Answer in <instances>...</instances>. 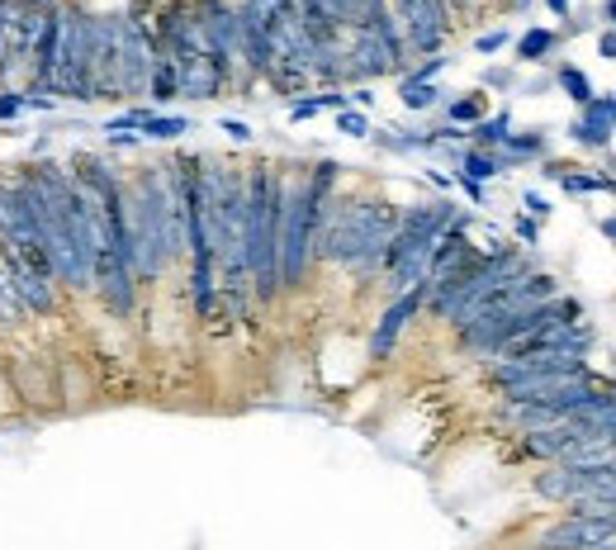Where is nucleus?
Segmentation results:
<instances>
[{
    "label": "nucleus",
    "mask_w": 616,
    "mask_h": 550,
    "mask_svg": "<svg viewBox=\"0 0 616 550\" xmlns=\"http://www.w3.org/2000/svg\"><path fill=\"white\" fill-rule=\"evenodd\" d=\"M119 15H91V105L119 100Z\"/></svg>",
    "instance_id": "obj_12"
},
{
    "label": "nucleus",
    "mask_w": 616,
    "mask_h": 550,
    "mask_svg": "<svg viewBox=\"0 0 616 550\" xmlns=\"http://www.w3.org/2000/svg\"><path fill=\"white\" fill-rule=\"evenodd\" d=\"M327 10L337 15L342 29H361L365 24V0H327Z\"/></svg>",
    "instance_id": "obj_25"
},
{
    "label": "nucleus",
    "mask_w": 616,
    "mask_h": 550,
    "mask_svg": "<svg viewBox=\"0 0 616 550\" xmlns=\"http://www.w3.org/2000/svg\"><path fill=\"white\" fill-rule=\"evenodd\" d=\"M593 550H616V541H607V546H593Z\"/></svg>",
    "instance_id": "obj_38"
},
{
    "label": "nucleus",
    "mask_w": 616,
    "mask_h": 550,
    "mask_svg": "<svg viewBox=\"0 0 616 550\" xmlns=\"http://www.w3.org/2000/svg\"><path fill=\"white\" fill-rule=\"evenodd\" d=\"M342 166L318 162L304 181H290V200H285V228H280V290H299L323 233V219L332 209V185H337Z\"/></svg>",
    "instance_id": "obj_4"
},
{
    "label": "nucleus",
    "mask_w": 616,
    "mask_h": 550,
    "mask_svg": "<svg viewBox=\"0 0 616 550\" xmlns=\"http://www.w3.org/2000/svg\"><path fill=\"white\" fill-rule=\"evenodd\" d=\"M399 100L408 105V110H432L436 100H441V86H432V81H403Z\"/></svg>",
    "instance_id": "obj_23"
},
{
    "label": "nucleus",
    "mask_w": 616,
    "mask_h": 550,
    "mask_svg": "<svg viewBox=\"0 0 616 550\" xmlns=\"http://www.w3.org/2000/svg\"><path fill=\"white\" fill-rule=\"evenodd\" d=\"M218 129L228 133V138H237V143H252V129H247V124H242V119H223V124H218Z\"/></svg>",
    "instance_id": "obj_30"
},
{
    "label": "nucleus",
    "mask_w": 616,
    "mask_h": 550,
    "mask_svg": "<svg viewBox=\"0 0 616 550\" xmlns=\"http://www.w3.org/2000/svg\"><path fill=\"white\" fill-rule=\"evenodd\" d=\"M526 209H531V214H550V209H545V200H541V195H536V190L526 195Z\"/></svg>",
    "instance_id": "obj_33"
},
{
    "label": "nucleus",
    "mask_w": 616,
    "mask_h": 550,
    "mask_svg": "<svg viewBox=\"0 0 616 550\" xmlns=\"http://www.w3.org/2000/svg\"><path fill=\"white\" fill-rule=\"evenodd\" d=\"M503 43H508V34H503V29H493V34H479L474 38V53H498V48H503Z\"/></svg>",
    "instance_id": "obj_29"
},
{
    "label": "nucleus",
    "mask_w": 616,
    "mask_h": 550,
    "mask_svg": "<svg viewBox=\"0 0 616 550\" xmlns=\"http://www.w3.org/2000/svg\"><path fill=\"white\" fill-rule=\"evenodd\" d=\"M128 200V261L138 285H157L162 271L176 257H185V219L181 190H176V166L152 162L133 181H124Z\"/></svg>",
    "instance_id": "obj_1"
},
{
    "label": "nucleus",
    "mask_w": 616,
    "mask_h": 550,
    "mask_svg": "<svg viewBox=\"0 0 616 550\" xmlns=\"http://www.w3.org/2000/svg\"><path fill=\"white\" fill-rule=\"evenodd\" d=\"M62 29H67V0H53V5L43 10L34 57H29V72H24V91H29V95H53L57 57H62ZM53 100H57V95H53Z\"/></svg>",
    "instance_id": "obj_9"
},
{
    "label": "nucleus",
    "mask_w": 616,
    "mask_h": 550,
    "mask_svg": "<svg viewBox=\"0 0 616 550\" xmlns=\"http://www.w3.org/2000/svg\"><path fill=\"white\" fill-rule=\"evenodd\" d=\"M427 290H432V285L417 280L413 290H403L399 299H389V309L380 313V323H375V332H370V356H375V361H384V356L394 351V342H399L403 328L417 318V309H427Z\"/></svg>",
    "instance_id": "obj_13"
},
{
    "label": "nucleus",
    "mask_w": 616,
    "mask_h": 550,
    "mask_svg": "<svg viewBox=\"0 0 616 550\" xmlns=\"http://www.w3.org/2000/svg\"><path fill=\"white\" fill-rule=\"evenodd\" d=\"M616 541V508L598 513H564L550 532L541 536V550H593Z\"/></svg>",
    "instance_id": "obj_10"
},
{
    "label": "nucleus",
    "mask_w": 616,
    "mask_h": 550,
    "mask_svg": "<svg viewBox=\"0 0 616 550\" xmlns=\"http://www.w3.org/2000/svg\"><path fill=\"white\" fill-rule=\"evenodd\" d=\"M290 176L275 166L247 171V204H242V238H247V271H252L256 304L280 294V228H285Z\"/></svg>",
    "instance_id": "obj_2"
},
{
    "label": "nucleus",
    "mask_w": 616,
    "mask_h": 550,
    "mask_svg": "<svg viewBox=\"0 0 616 550\" xmlns=\"http://www.w3.org/2000/svg\"><path fill=\"white\" fill-rule=\"evenodd\" d=\"M536 494L569 503L574 513L616 508V465H550L545 475H536Z\"/></svg>",
    "instance_id": "obj_6"
},
{
    "label": "nucleus",
    "mask_w": 616,
    "mask_h": 550,
    "mask_svg": "<svg viewBox=\"0 0 616 550\" xmlns=\"http://www.w3.org/2000/svg\"><path fill=\"white\" fill-rule=\"evenodd\" d=\"M607 19H612V24H616V0H607Z\"/></svg>",
    "instance_id": "obj_36"
},
{
    "label": "nucleus",
    "mask_w": 616,
    "mask_h": 550,
    "mask_svg": "<svg viewBox=\"0 0 616 550\" xmlns=\"http://www.w3.org/2000/svg\"><path fill=\"white\" fill-rule=\"evenodd\" d=\"M460 190H465V195H470V200H474V204L484 200V185H474V181H465V176H460Z\"/></svg>",
    "instance_id": "obj_32"
},
{
    "label": "nucleus",
    "mask_w": 616,
    "mask_h": 550,
    "mask_svg": "<svg viewBox=\"0 0 616 550\" xmlns=\"http://www.w3.org/2000/svg\"><path fill=\"white\" fill-rule=\"evenodd\" d=\"M484 110H489V105H484V95L470 91V95H460V100H451V105H446V119L460 129V124H479V119H484Z\"/></svg>",
    "instance_id": "obj_22"
},
{
    "label": "nucleus",
    "mask_w": 616,
    "mask_h": 550,
    "mask_svg": "<svg viewBox=\"0 0 616 550\" xmlns=\"http://www.w3.org/2000/svg\"><path fill=\"white\" fill-rule=\"evenodd\" d=\"M446 5H455V10H465V5H470V0H446Z\"/></svg>",
    "instance_id": "obj_37"
},
{
    "label": "nucleus",
    "mask_w": 616,
    "mask_h": 550,
    "mask_svg": "<svg viewBox=\"0 0 616 550\" xmlns=\"http://www.w3.org/2000/svg\"><path fill=\"white\" fill-rule=\"evenodd\" d=\"M517 238H522V242H536V223H531V219H517Z\"/></svg>",
    "instance_id": "obj_31"
},
{
    "label": "nucleus",
    "mask_w": 616,
    "mask_h": 550,
    "mask_svg": "<svg viewBox=\"0 0 616 550\" xmlns=\"http://www.w3.org/2000/svg\"><path fill=\"white\" fill-rule=\"evenodd\" d=\"M598 48H602V57H616V34H602Z\"/></svg>",
    "instance_id": "obj_34"
},
{
    "label": "nucleus",
    "mask_w": 616,
    "mask_h": 550,
    "mask_svg": "<svg viewBox=\"0 0 616 550\" xmlns=\"http://www.w3.org/2000/svg\"><path fill=\"white\" fill-rule=\"evenodd\" d=\"M394 228H399V214L389 204L351 200L342 209H327L313 257L346 266L351 275H375L384 266V247L394 238Z\"/></svg>",
    "instance_id": "obj_3"
},
{
    "label": "nucleus",
    "mask_w": 616,
    "mask_h": 550,
    "mask_svg": "<svg viewBox=\"0 0 616 550\" xmlns=\"http://www.w3.org/2000/svg\"><path fill=\"white\" fill-rule=\"evenodd\" d=\"M138 290H143V285H138L133 266H128L119 252H109L105 247V252L95 257V290L91 294L114 313V318H133V309H138Z\"/></svg>",
    "instance_id": "obj_11"
},
{
    "label": "nucleus",
    "mask_w": 616,
    "mask_h": 550,
    "mask_svg": "<svg viewBox=\"0 0 616 550\" xmlns=\"http://www.w3.org/2000/svg\"><path fill=\"white\" fill-rule=\"evenodd\" d=\"M560 86L569 91L574 105H588V100H593V86H588V76H583L579 67H560Z\"/></svg>",
    "instance_id": "obj_24"
},
{
    "label": "nucleus",
    "mask_w": 616,
    "mask_h": 550,
    "mask_svg": "<svg viewBox=\"0 0 616 550\" xmlns=\"http://www.w3.org/2000/svg\"><path fill=\"white\" fill-rule=\"evenodd\" d=\"M176 67H181V95L185 100H218V95L228 91V76L209 62V53L185 57V62H176Z\"/></svg>",
    "instance_id": "obj_14"
},
{
    "label": "nucleus",
    "mask_w": 616,
    "mask_h": 550,
    "mask_svg": "<svg viewBox=\"0 0 616 550\" xmlns=\"http://www.w3.org/2000/svg\"><path fill=\"white\" fill-rule=\"evenodd\" d=\"M455 219V204L436 200V204H417L399 219L394 238L384 247V290L389 299H399L403 290H413L417 280H427V257H432L436 238L446 233V223Z\"/></svg>",
    "instance_id": "obj_5"
},
{
    "label": "nucleus",
    "mask_w": 616,
    "mask_h": 550,
    "mask_svg": "<svg viewBox=\"0 0 616 550\" xmlns=\"http://www.w3.org/2000/svg\"><path fill=\"white\" fill-rule=\"evenodd\" d=\"M337 133H346V138H370V119H365V110L337 114Z\"/></svg>",
    "instance_id": "obj_27"
},
{
    "label": "nucleus",
    "mask_w": 616,
    "mask_h": 550,
    "mask_svg": "<svg viewBox=\"0 0 616 550\" xmlns=\"http://www.w3.org/2000/svg\"><path fill=\"white\" fill-rule=\"evenodd\" d=\"M57 100L91 105V10L67 0V29H62V57L53 76Z\"/></svg>",
    "instance_id": "obj_8"
},
{
    "label": "nucleus",
    "mask_w": 616,
    "mask_h": 550,
    "mask_svg": "<svg viewBox=\"0 0 616 550\" xmlns=\"http://www.w3.org/2000/svg\"><path fill=\"white\" fill-rule=\"evenodd\" d=\"M612 124H616V100L612 95H593L588 105H583V114L569 124V138L574 143H588V147H602L607 138H612Z\"/></svg>",
    "instance_id": "obj_15"
},
{
    "label": "nucleus",
    "mask_w": 616,
    "mask_h": 550,
    "mask_svg": "<svg viewBox=\"0 0 616 550\" xmlns=\"http://www.w3.org/2000/svg\"><path fill=\"white\" fill-rule=\"evenodd\" d=\"M503 166H498V152H479V147H470L465 157H460V176L465 181H474V185H484V181H493Z\"/></svg>",
    "instance_id": "obj_20"
},
{
    "label": "nucleus",
    "mask_w": 616,
    "mask_h": 550,
    "mask_svg": "<svg viewBox=\"0 0 616 550\" xmlns=\"http://www.w3.org/2000/svg\"><path fill=\"white\" fill-rule=\"evenodd\" d=\"M138 133H143V138H152V143H176V138H185V133H190V119H185V114H162V110H157Z\"/></svg>",
    "instance_id": "obj_18"
},
{
    "label": "nucleus",
    "mask_w": 616,
    "mask_h": 550,
    "mask_svg": "<svg viewBox=\"0 0 616 550\" xmlns=\"http://www.w3.org/2000/svg\"><path fill=\"white\" fill-rule=\"evenodd\" d=\"M508 129H512V114H493V119H479V124H470V129H465V138H470L479 152H489V147H503Z\"/></svg>",
    "instance_id": "obj_17"
},
{
    "label": "nucleus",
    "mask_w": 616,
    "mask_h": 550,
    "mask_svg": "<svg viewBox=\"0 0 616 550\" xmlns=\"http://www.w3.org/2000/svg\"><path fill=\"white\" fill-rule=\"evenodd\" d=\"M143 10L147 0H138L133 10L119 15V72H114L119 100H143L152 67H157V38H152V19Z\"/></svg>",
    "instance_id": "obj_7"
},
{
    "label": "nucleus",
    "mask_w": 616,
    "mask_h": 550,
    "mask_svg": "<svg viewBox=\"0 0 616 550\" xmlns=\"http://www.w3.org/2000/svg\"><path fill=\"white\" fill-rule=\"evenodd\" d=\"M555 43H560V38H555V29H526V34L517 38V57H522V62H541Z\"/></svg>",
    "instance_id": "obj_21"
},
{
    "label": "nucleus",
    "mask_w": 616,
    "mask_h": 550,
    "mask_svg": "<svg viewBox=\"0 0 616 550\" xmlns=\"http://www.w3.org/2000/svg\"><path fill=\"white\" fill-rule=\"evenodd\" d=\"M313 114H323L318 95H308V100H294V105H290V124H304V119H313Z\"/></svg>",
    "instance_id": "obj_28"
},
{
    "label": "nucleus",
    "mask_w": 616,
    "mask_h": 550,
    "mask_svg": "<svg viewBox=\"0 0 616 550\" xmlns=\"http://www.w3.org/2000/svg\"><path fill=\"white\" fill-rule=\"evenodd\" d=\"M24 114V86H5L0 91V124H15Z\"/></svg>",
    "instance_id": "obj_26"
},
{
    "label": "nucleus",
    "mask_w": 616,
    "mask_h": 550,
    "mask_svg": "<svg viewBox=\"0 0 616 550\" xmlns=\"http://www.w3.org/2000/svg\"><path fill=\"white\" fill-rule=\"evenodd\" d=\"M545 5H550L555 15H569V0H545Z\"/></svg>",
    "instance_id": "obj_35"
},
{
    "label": "nucleus",
    "mask_w": 616,
    "mask_h": 550,
    "mask_svg": "<svg viewBox=\"0 0 616 550\" xmlns=\"http://www.w3.org/2000/svg\"><path fill=\"white\" fill-rule=\"evenodd\" d=\"M181 95V67L171 62V57H157V67H152V81H147V105L152 110H162Z\"/></svg>",
    "instance_id": "obj_16"
},
{
    "label": "nucleus",
    "mask_w": 616,
    "mask_h": 550,
    "mask_svg": "<svg viewBox=\"0 0 616 550\" xmlns=\"http://www.w3.org/2000/svg\"><path fill=\"white\" fill-rule=\"evenodd\" d=\"M24 323H29V313H24L15 285H10V271L0 261V328H24Z\"/></svg>",
    "instance_id": "obj_19"
}]
</instances>
